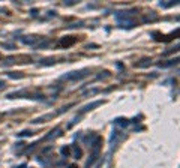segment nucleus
<instances>
[{
	"label": "nucleus",
	"mask_w": 180,
	"mask_h": 168,
	"mask_svg": "<svg viewBox=\"0 0 180 168\" xmlns=\"http://www.w3.org/2000/svg\"><path fill=\"white\" fill-rule=\"evenodd\" d=\"M86 74H83V72H71V75H65L63 78L65 80H77V78H81V77H84Z\"/></svg>",
	"instance_id": "f257e3e1"
},
{
	"label": "nucleus",
	"mask_w": 180,
	"mask_h": 168,
	"mask_svg": "<svg viewBox=\"0 0 180 168\" xmlns=\"http://www.w3.org/2000/svg\"><path fill=\"white\" fill-rule=\"evenodd\" d=\"M102 102L101 101H98V102H95V104H90V105H87V107H84V110L83 111H89L90 108H93V107H98V105H101Z\"/></svg>",
	"instance_id": "f03ea898"
},
{
	"label": "nucleus",
	"mask_w": 180,
	"mask_h": 168,
	"mask_svg": "<svg viewBox=\"0 0 180 168\" xmlns=\"http://www.w3.org/2000/svg\"><path fill=\"white\" fill-rule=\"evenodd\" d=\"M2 87H3V81H0V89H2Z\"/></svg>",
	"instance_id": "7ed1b4c3"
}]
</instances>
